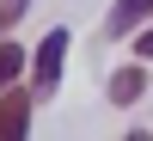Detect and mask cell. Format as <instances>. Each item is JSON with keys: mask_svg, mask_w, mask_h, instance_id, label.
I'll return each instance as SVG.
<instances>
[{"mask_svg": "<svg viewBox=\"0 0 153 141\" xmlns=\"http://www.w3.org/2000/svg\"><path fill=\"white\" fill-rule=\"evenodd\" d=\"M31 92L37 98H49V92H55V80H61V55H68V31H49L43 37V43H37L31 49Z\"/></svg>", "mask_w": 153, "mask_h": 141, "instance_id": "1", "label": "cell"}, {"mask_svg": "<svg viewBox=\"0 0 153 141\" xmlns=\"http://www.w3.org/2000/svg\"><path fill=\"white\" fill-rule=\"evenodd\" d=\"M31 98H37V92H25L19 80L0 92V141H19L25 129H31Z\"/></svg>", "mask_w": 153, "mask_h": 141, "instance_id": "2", "label": "cell"}, {"mask_svg": "<svg viewBox=\"0 0 153 141\" xmlns=\"http://www.w3.org/2000/svg\"><path fill=\"white\" fill-rule=\"evenodd\" d=\"M141 19H153V0H117L110 19H104V31H110V37H129Z\"/></svg>", "mask_w": 153, "mask_h": 141, "instance_id": "3", "label": "cell"}, {"mask_svg": "<svg viewBox=\"0 0 153 141\" xmlns=\"http://www.w3.org/2000/svg\"><path fill=\"white\" fill-rule=\"evenodd\" d=\"M147 92V68L135 61V68H117L110 74V104H135V98Z\"/></svg>", "mask_w": 153, "mask_h": 141, "instance_id": "4", "label": "cell"}, {"mask_svg": "<svg viewBox=\"0 0 153 141\" xmlns=\"http://www.w3.org/2000/svg\"><path fill=\"white\" fill-rule=\"evenodd\" d=\"M19 74H25V49H19V43H0V92H6Z\"/></svg>", "mask_w": 153, "mask_h": 141, "instance_id": "5", "label": "cell"}, {"mask_svg": "<svg viewBox=\"0 0 153 141\" xmlns=\"http://www.w3.org/2000/svg\"><path fill=\"white\" fill-rule=\"evenodd\" d=\"M25 6H31V0H0V25H12V19H19Z\"/></svg>", "mask_w": 153, "mask_h": 141, "instance_id": "6", "label": "cell"}, {"mask_svg": "<svg viewBox=\"0 0 153 141\" xmlns=\"http://www.w3.org/2000/svg\"><path fill=\"white\" fill-rule=\"evenodd\" d=\"M135 55H141V61H153V31H141V37H135Z\"/></svg>", "mask_w": 153, "mask_h": 141, "instance_id": "7", "label": "cell"}]
</instances>
